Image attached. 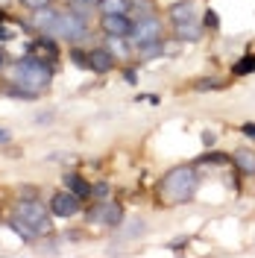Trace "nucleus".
<instances>
[{
  "instance_id": "nucleus-1",
  "label": "nucleus",
  "mask_w": 255,
  "mask_h": 258,
  "mask_svg": "<svg viewBox=\"0 0 255 258\" xmlns=\"http://www.w3.org/2000/svg\"><path fill=\"white\" fill-rule=\"evenodd\" d=\"M197 191V173L194 167H173L167 176L161 179V197L176 206V203H188Z\"/></svg>"
},
{
  "instance_id": "nucleus-2",
  "label": "nucleus",
  "mask_w": 255,
  "mask_h": 258,
  "mask_svg": "<svg viewBox=\"0 0 255 258\" xmlns=\"http://www.w3.org/2000/svg\"><path fill=\"white\" fill-rule=\"evenodd\" d=\"M15 77L21 80V85H30L32 91H44L53 80V71L44 59H35V56H27L21 59L15 68Z\"/></svg>"
},
{
  "instance_id": "nucleus-3",
  "label": "nucleus",
  "mask_w": 255,
  "mask_h": 258,
  "mask_svg": "<svg viewBox=\"0 0 255 258\" xmlns=\"http://www.w3.org/2000/svg\"><path fill=\"white\" fill-rule=\"evenodd\" d=\"M44 35H50V38H82L85 35V18L77 15V12H59L56 24Z\"/></svg>"
},
{
  "instance_id": "nucleus-4",
  "label": "nucleus",
  "mask_w": 255,
  "mask_h": 258,
  "mask_svg": "<svg viewBox=\"0 0 255 258\" xmlns=\"http://www.w3.org/2000/svg\"><path fill=\"white\" fill-rule=\"evenodd\" d=\"M126 38L132 41L135 50L144 47V44H153V41H161V21L156 15L144 18V21H138V24H132V30H129Z\"/></svg>"
},
{
  "instance_id": "nucleus-5",
  "label": "nucleus",
  "mask_w": 255,
  "mask_h": 258,
  "mask_svg": "<svg viewBox=\"0 0 255 258\" xmlns=\"http://www.w3.org/2000/svg\"><path fill=\"white\" fill-rule=\"evenodd\" d=\"M15 214H18V217H24V220L38 232V235L50 232V217L44 214V209H41L38 203H21V206L15 209Z\"/></svg>"
},
{
  "instance_id": "nucleus-6",
  "label": "nucleus",
  "mask_w": 255,
  "mask_h": 258,
  "mask_svg": "<svg viewBox=\"0 0 255 258\" xmlns=\"http://www.w3.org/2000/svg\"><path fill=\"white\" fill-rule=\"evenodd\" d=\"M50 211L56 217H74L80 211V197L74 191H59L53 200H50Z\"/></svg>"
},
{
  "instance_id": "nucleus-7",
  "label": "nucleus",
  "mask_w": 255,
  "mask_h": 258,
  "mask_svg": "<svg viewBox=\"0 0 255 258\" xmlns=\"http://www.w3.org/2000/svg\"><path fill=\"white\" fill-rule=\"evenodd\" d=\"M88 220H94V223H106V226H117L123 220V209L117 206V203H100L97 209L88 211Z\"/></svg>"
},
{
  "instance_id": "nucleus-8",
  "label": "nucleus",
  "mask_w": 255,
  "mask_h": 258,
  "mask_svg": "<svg viewBox=\"0 0 255 258\" xmlns=\"http://www.w3.org/2000/svg\"><path fill=\"white\" fill-rule=\"evenodd\" d=\"M100 27H103L106 35H129V30H132L126 15H103L100 18Z\"/></svg>"
},
{
  "instance_id": "nucleus-9",
  "label": "nucleus",
  "mask_w": 255,
  "mask_h": 258,
  "mask_svg": "<svg viewBox=\"0 0 255 258\" xmlns=\"http://www.w3.org/2000/svg\"><path fill=\"white\" fill-rule=\"evenodd\" d=\"M88 62H91V71H97V74H109L114 68V56L109 53V50H91L88 53Z\"/></svg>"
},
{
  "instance_id": "nucleus-10",
  "label": "nucleus",
  "mask_w": 255,
  "mask_h": 258,
  "mask_svg": "<svg viewBox=\"0 0 255 258\" xmlns=\"http://www.w3.org/2000/svg\"><path fill=\"white\" fill-rule=\"evenodd\" d=\"M194 12H197V9H194L191 0H182V3H173V6H170V18H173L176 27H179V24H191Z\"/></svg>"
},
{
  "instance_id": "nucleus-11",
  "label": "nucleus",
  "mask_w": 255,
  "mask_h": 258,
  "mask_svg": "<svg viewBox=\"0 0 255 258\" xmlns=\"http://www.w3.org/2000/svg\"><path fill=\"white\" fill-rule=\"evenodd\" d=\"M56 18H59V12L53 9V6H44V9H35V18H32V24L38 27V30L47 32L53 24H56Z\"/></svg>"
},
{
  "instance_id": "nucleus-12",
  "label": "nucleus",
  "mask_w": 255,
  "mask_h": 258,
  "mask_svg": "<svg viewBox=\"0 0 255 258\" xmlns=\"http://www.w3.org/2000/svg\"><path fill=\"white\" fill-rule=\"evenodd\" d=\"M232 161L238 164L243 173H255V153L252 150H238V153L232 156Z\"/></svg>"
},
{
  "instance_id": "nucleus-13",
  "label": "nucleus",
  "mask_w": 255,
  "mask_h": 258,
  "mask_svg": "<svg viewBox=\"0 0 255 258\" xmlns=\"http://www.w3.org/2000/svg\"><path fill=\"white\" fill-rule=\"evenodd\" d=\"M100 12L103 15H126L129 0H100Z\"/></svg>"
},
{
  "instance_id": "nucleus-14",
  "label": "nucleus",
  "mask_w": 255,
  "mask_h": 258,
  "mask_svg": "<svg viewBox=\"0 0 255 258\" xmlns=\"http://www.w3.org/2000/svg\"><path fill=\"white\" fill-rule=\"evenodd\" d=\"M65 185H68V191H74L77 197H80V200H85V197L91 194V188L85 185V179H82V176H77V173H71V176L65 179Z\"/></svg>"
},
{
  "instance_id": "nucleus-15",
  "label": "nucleus",
  "mask_w": 255,
  "mask_h": 258,
  "mask_svg": "<svg viewBox=\"0 0 255 258\" xmlns=\"http://www.w3.org/2000/svg\"><path fill=\"white\" fill-rule=\"evenodd\" d=\"M12 229H15L18 235H21V238H24V241H35V238H38V232H35V229H32L30 223H27V220H24V217H12Z\"/></svg>"
},
{
  "instance_id": "nucleus-16",
  "label": "nucleus",
  "mask_w": 255,
  "mask_h": 258,
  "mask_svg": "<svg viewBox=\"0 0 255 258\" xmlns=\"http://www.w3.org/2000/svg\"><path fill=\"white\" fill-rule=\"evenodd\" d=\"M129 12H132V18H138V21L153 18V3H150V0H132V3H129Z\"/></svg>"
},
{
  "instance_id": "nucleus-17",
  "label": "nucleus",
  "mask_w": 255,
  "mask_h": 258,
  "mask_svg": "<svg viewBox=\"0 0 255 258\" xmlns=\"http://www.w3.org/2000/svg\"><path fill=\"white\" fill-rule=\"evenodd\" d=\"M123 38H126V35H109V53H112V56H120V59L129 56V44Z\"/></svg>"
},
{
  "instance_id": "nucleus-18",
  "label": "nucleus",
  "mask_w": 255,
  "mask_h": 258,
  "mask_svg": "<svg viewBox=\"0 0 255 258\" xmlns=\"http://www.w3.org/2000/svg\"><path fill=\"white\" fill-rule=\"evenodd\" d=\"M200 27H197V24H179V27H176V35H179V38H188V41H197V38H200Z\"/></svg>"
},
{
  "instance_id": "nucleus-19",
  "label": "nucleus",
  "mask_w": 255,
  "mask_h": 258,
  "mask_svg": "<svg viewBox=\"0 0 255 258\" xmlns=\"http://www.w3.org/2000/svg\"><path fill=\"white\" fill-rule=\"evenodd\" d=\"M232 71H235V77H246V74H252L255 71V56H243Z\"/></svg>"
},
{
  "instance_id": "nucleus-20",
  "label": "nucleus",
  "mask_w": 255,
  "mask_h": 258,
  "mask_svg": "<svg viewBox=\"0 0 255 258\" xmlns=\"http://www.w3.org/2000/svg\"><path fill=\"white\" fill-rule=\"evenodd\" d=\"M68 6H71V12H77V15H82V18H88L91 15V0H68Z\"/></svg>"
},
{
  "instance_id": "nucleus-21",
  "label": "nucleus",
  "mask_w": 255,
  "mask_h": 258,
  "mask_svg": "<svg viewBox=\"0 0 255 258\" xmlns=\"http://www.w3.org/2000/svg\"><path fill=\"white\" fill-rule=\"evenodd\" d=\"M161 41H153V44H144V47H138V53H141L144 59H153V56H159L161 53Z\"/></svg>"
},
{
  "instance_id": "nucleus-22",
  "label": "nucleus",
  "mask_w": 255,
  "mask_h": 258,
  "mask_svg": "<svg viewBox=\"0 0 255 258\" xmlns=\"http://www.w3.org/2000/svg\"><path fill=\"white\" fill-rule=\"evenodd\" d=\"M35 50H41V53H47V59H56V44H53V38H41Z\"/></svg>"
},
{
  "instance_id": "nucleus-23",
  "label": "nucleus",
  "mask_w": 255,
  "mask_h": 258,
  "mask_svg": "<svg viewBox=\"0 0 255 258\" xmlns=\"http://www.w3.org/2000/svg\"><path fill=\"white\" fill-rule=\"evenodd\" d=\"M71 59H74V64H77V68H91V62H88V53H82V50H74V53H71Z\"/></svg>"
},
{
  "instance_id": "nucleus-24",
  "label": "nucleus",
  "mask_w": 255,
  "mask_h": 258,
  "mask_svg": "<svg viewBox=\"0 0 255 258\" xmlns=\"http://www.w3.org/2000/svg\"><path fill=\"white\" fill-rule=\"evenodd\" d=\"M21 3H24L27 9H32V12H35V9H44V6H50V0H21Z\"/></svg>"
},
{
  "instance_id": "nucleus-25",
  "label": "nucleus",
  "mask_w": 255,
  "mask_h": 258,
  "mask_svg": "<svg viewBox=\"0 0 255 258\" xmlns=\"http://www.w3.org/2000/svg\"><path fill=\"white\" fill-rule=\"evenodd\" d=\"M197 88H200V91H208V88H217V80H200V82H197Z\"/></svg>"
},
{
  "instance_id": "nucleus-26",
  "label": "nucleus",
  "mask_w": 255,
  "mask_h": 258,
  "mask_svg": "<svg viewBox=\"0 0 255 258\" xmlns=\"http://www.w3.org/2000/svg\"><path fill=\"white\" fill-rule=\"evenodd\" d=\"M206 27H217V12H214V9L206 12Z\"/></svg>"
},
{
  "instance_id": "nucleus-27",
  "label": "nucleus",
  "mask_w": 255,
  "mask_h": 258,
  "mask_svg": "<svg viewBox=\"0 0 255 258\" xmlns=\"http://www.w3.org/2000/svg\"><path fill=\"white\" fill-rule=\"evenodd\" d=\"M12 141V135H9V129H0V144H9Z\"/></svg>"
},
{
  "instance_id": "nucleus-28",
  "label": "nucleus",
  "mask_w": 255,
  "mask_h": 258,
  "mask_svg": "<svg viewBox=\"0 0 255 258\" xmlns=\"http://www.w3.org/2000/svg\"><path fill=\"white\" fill-rule=\"evenodd\" d=\"M94 194H97V197H106V194H109V188H106V185H97Z\"/></svg>"
},
{
  "instance_id": "nucleus-29",
  "label": "nucleus",
  "mask_w": 255,
  "mask_h": 258,
  "mask_svg": "<svg viewBox=\"0 0 255 258\" xmlns=\"http://www.w3.org/2000/svg\"><path fill=\"white\" fill-rule=\"evenodd\" d=\"M243 132H246L249 138H255V123H246V126H243Z\"/></svg>"
},
{
  "instance_id": "nucleus-30",
  "label": "nucleus",
  "mask_w": 255,
  "mask_h": 258,
  "mask_svg": "<svg viewBox=\"0 0 255 258\" xmlns=\"http://www.w3.org/2000/svg\"><path fill=\"white\" fill-rule=\"evenodd\" d=\"M6 38H9V35H6V30H3V27H0V41H6Z\"/></svg>"
},
{
  "instance_id": "nucleus-31",
  "label": "nucleus",
  "mask_w": 255,
  "mask_h": 258,
  "mask_svg": "<svg viewBox=\"0 0 255 258\" xmlns=\"http://www.w3.org/2000/svg\"><path fill=\"white\" fill-rule=\"evenodd\" d=\"M3 21H6V12H3V9H0V24H3Z\"/></svg>"
},
{
  "instance_id": "nucleus-32",
  "label": "nucleus",
  "mask_w": 255,
  "mask_h": 258,
  "mask_svg": "<svg viewBox=\"0 0 255 258\" xmlns=\"http://www.w3.org/2000/svg\"><path fill=\"white\" fill-rule=\"evenodd\" d=\"M91 3H100V0H91Z\"/></svg>"
},
{
  "instance_id": "nucleus-33",
  "label": "nucleus",
  "mask_w": 255,
  "mask_h": 258,
  "mask_svg": "<svg viewBox=\"0 0 255 258\" xmlns=\"http://www.w3.org/2000/svg\"><path fill=\"white\" fill-rule=\"evenodd\" d=\"M0 64H3V56H0Z\"/></svg>"
}]
</instances>
